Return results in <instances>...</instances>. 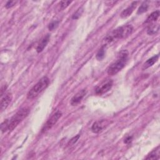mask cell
<instances>
[{
  "label": "cell",
  "mask_w": 160,
  "mask_h": 160,
  "mask_svg": "<svg viewBox=\"0 0 160 160\" xmlns=\"http://www.w3.org/2000/svg\"><path fill=\"white\" fill-rule=\"evenodd\" d=\"M133 28L131 25H128L119 27L114 30L109 35H108L104 39L106 44H109L113 41L118 39H121L129 36L133 32Z\"/></svg>",
  "instance_id": "cell-1"
},
{
  "label": "cell",
  "mask_w": 160,
  "mask_h": 160,
  "mask_svg": "<svg viewBox=\"0 0 160 160\" xmlns=\"http://www.w3.org/2000/svg\"><path fill=\"white\" fill-rule=\"evenodd\" d=\"M129 53L127 50L121 51L116 61L113 63L108 69V74L111 76L118 73L125 66L128 59Z\"/></svg>",
  "instance_id": "cell-2"
},
{
  "label": "cell",
  "mask_w": 160,
  "mask_h": 160,
  "mask_svg": "<svg viewBox=\"0 0 160 160\" xmlns=\"http://www.w3.org/2000/svg\"><path fill=\"white\" fill-rule=\"evenodd\" d=\"M50 84V79L47 76H44L29 91L27 98L29 100H33L36 98L40 93L47 89Z\"/></svg>",
  "instance_id": "cell-3"
},
{
  "label": "cell",
  "mask_w": 160,
  "mask_h": 160,
  "mask_svg": "<svg viewBox=\"0 0 160 160\" xmlns=\"http://www.w3.org/2000/svg\"><path fill=\"white\" fill-rule=\"evenodd\" d=\"M30 109L27 107L23 108L20 109L15 115L9 120L8 124V131H11L25 118H26L30 113Z\"/></svg>",
  "instance_id": "cell-4"
},
{
  "label": "cell",
  "mask_w": 160,
  "mask_h": 160,
  "mask_svg": "<svg viewBox=\"0 0 160 160\" xmlns=\"http://www.w3.org/2000/svg\"><path fill=\"white\" fill-rule=\"evenodd\" d=\"M61 116H62V113L59 110L54 113L51 115V117L48 120L47 123H46L43 126L41 131L42 133H45L47 131L50 130V129H51L56 125V123L58 122L59 119L61 117Z\"/></svg>",
  "instance_id": "cell-5"
},
{
  "label": "cell",
  "mask_w": 160,
  "mask_h": 160,
  "mask_svg": "<svg viewBox=\"0 0 160 160\" xmlns=\"http://www.w3.org/2000/svg\"><path fill=\"white\" fill-rule=\"evenodd\" d=\"M113 84V82L111 80H108L103 81L100 85H98L95 89V93L97 95L105 94L111 89Z\"/></svg>",
  "instance_id": "cell-6"
},
{
  "label": "cell",
  "mask_w": 160,
  "mask_h": 160,
  "mask_svg": "<svg viewBox=\"0 0 160 160\" xmlns=\"http://www.w3.org/2000/svg\"><path fill=\"white\" fill-rule=\"evenodd\" d=\"M109 124V121L106 120L97 121L93 123L91 127V130L95 133H98L105 129Z\"/></svg>",
  "instance_id": "cell-7"
},
{
  "label": "cell",
  "mask_w": 160,
  "mask_h": 160,
  "mask_svg": "<svg viewBox=\"0 0 160 160\" xmlns=\"http://www.w3.org/2000/svg\"><path fill=\"white\" fill-rule=\"evenodd\" d=\"M1 109L2 112L5 111L10 105L12 99H13V96L11 93H5V95L1 96Z\"/></svg>",
  "instance_id": "cell-8"
},
{
  "label": "cell",
  "mask_w": 160,
  "mask_h": 160,
  "mask_svg": "<svg viewBox=\"0 0 160 160\" xmlns=\"http://www.w3.org/2000/svg\"><path fill=\"white\" fill-rule=\"evenodd\" d=\"M87 91L85 89H83L81 91H80L78 93H77L71 100V105L72 106H76L78 104H79L83 98L86 95Z\"/></svg>",
  "instance_id": "cell-9"
},
{
  "label": "cell",
  "mask_w": 160,
  "mask_h": 160,
  "mask_svg": "<svg viewBox=\"0 0 160 160\" xmlns=\"http://www.w3.org/2000/svg\"><path fill=\"white\" fill-rule=\"evenodd\" d=\"M50 39V35H47L46 36H44L41 40L39 41L38 47L36 48V51L38 53H41L43 51V50L44 49V48L47 47V45L48 44V43H49Z\"/></svg>",
  "instance_id": "cell-10"
},
{
  "label": "cell",
  "mask_w": 160,
  "mask_h": 160,
  "mask_svg": "<svg viewBox=\"0 0 160 160\" xmlns=\"http://www.w3.org/2000/svg\"><path fill=\"white\" fill-rule=\"evenodd\" d=\"M138 3V2H133L129 6H128L127 8L124 10L122 11V13H121V14H120L121 18H126L129 17L133 13L134 10L135 9V8L136 6V5H137V3Z\"/></svg>",
  "instance_id": "cell-11"
},
{
  "label": "cell",
  "mask_w": 160,
  "mask_h": 160,
  "mask_svg": "<svg viewBox=\"0 0 160 160\" xmlns=\"http://www.w3.org/2000/svg\"><path fill=\"white\" fill-rule=\"evenodd\" d=\"M159 58V55H155L151 58L148 59L143 64V70H146L150 67L152 66L158 59Z\"/></svg>",
  "instance_id": "cell-12"
},
{
  "label": "cell",
  "mask_w": 160,
  "mask_h": 160,
  "mask_svg": "<svg viewBox=\"0 0 160 160\" xmlns=\"http://www.w3.org/2000/svg\"><path fill=\"white\" fill-rule=\"evenodd\" d=\"M146 159H159V147L158 146L155 150L150 153L147 156L145 157Z\"/></svg>",
  "instance_id": "cell-13"
},
{
  "label": "cell",
  "mask_w": 160,
  "mask_h": 160,
  "mask_svg": "<svg viewBox=\"0 0 160 160\" xmlns=\"http://www.w3.org/2000/svg\"><path fill=\"white\" fill-rule=\"evenodd\" d=\"M160 13L159 10L155 11L154 12H153L146 19V21H145V23H152L153 22H154L155 21H156L159 16Z\"/></svg>",
  "instance_id": "cell-14"
},
{
  "label": "cell",
  "mask_w": 160,
  "mask_h": 160,
  "mask_svg": "<svg viewBox=\"0 0 160 160\" xmlns=\"http://www.w3.org/2000/svg\"><path fill=\"white\" fill-rule=\"evenodd\" d=\"M159 30V25H155V24H152L151 25L147 30V33L149 35H156Z\"/></svg>",
  "instance_id": "cell-15"
},
{
  "label": "cell",
  "mask_w": 160,
  "mask_h": 160,
  "mask_svg": "<svg viewBox=\"0 0 160 160\" xmlns=\"http://www.w3.org/2000/svg\"><path fill=\"white\" fill-rule=\"evenodd\" d=\"M148 8H149L148 2H143L142 4V5L140 6V8H138V12H137V13H138V14H142V13L146 12L148 10Z\"/></svg>",
  "instance_id": "cell-16"
},
{
  "label": "cell",
  "mask_w": 160,
  "mask_h": 160,
  "mask_svg": "<svg viewBox=\"0 0 160 160\" xmlns=\"http://www.w3.org/2000/svg\"><path fill=\"white\" fill-rule=\"evenodd\" d=\"M72 3V2H70V1H62V2H61L59 4V11H61V10H63L66 9Z\"/></svg>",
  "instance_id": "cell-17"
},
{
  "label": "cell",
  "mask_w": 160,
  "mask_h": 160,
  "mask_svg": "<svg viewBox=\"0 0 160 160\" xmlns=\"http://www.w3.org/2000/svg\"><path fill=\"white\" fill-rule=\"evenodd\" d=\"M105 49L104 47H102L98 52L96 55V59L98 60H101L105 58Z\"/></svg>",
  "instance_id": "cell-18"
},
{
  "label": "cell",
  "mask_w": 160,
  "mask_h": 160,
  "mask_svg": "<svg viewBox=\"0 0 160 160\" xmlns=\"http://www.w3.org/2000/svg\"><path fill=\"white\" fill-rule=\"evenodd\" d=\"M8 124H9V120H6L2 123L1 130L2 133H5L8 131Z\"/></svg>",
  "instance_id": "cell-19"
},
{
  "label": "cell",
  "mask_w": 160,
  "mask_h": 160,
  "mask_svg": "<svg viewBox=\"0 0 160 160\" xmlns=\"http://www.w3.org/2000/svg\"><path fill=\"white\" fill-rule=\"evenodd\" d=\"M59 21H52L51 23L48 26V29L50 30V31H53L55 29H56L59 25Z\"/></svg>",
  "instance_id": "cell-20"
},
{
  "label": "cell",
  "mask_w": 160,
  "mask_h": 160,
  "mask_svg": "<svg viewBox=\"0 0 160 160\" xmlns=\"http://www.w3.org/2000/svg\"><path fill=\"white\" fill-rule=\"evenodd\" d=\"M80 134H78L76 135V136L73 137V138L72 139L70 140V141L69 142V143H68V145L69 146H72V145H74L78 141V140L80 139Z\"/></svg>",
  "instance_id": "cell-21"
},
{
  "label": "cell",
  "mask_w": 160,
  "mask_h": 160,
  "mask_svg": "<svg viewBox=\"0 0 160 160\" xmlns=\"http://www.w3.org/2000/svg\"><path fill=\"white\" fill-rule=\"evenodd\" d=\"M83 12V10L82 8H80V9H78V10H77V11H76V13L73 15L72 18L74 19H78V18L81 16V15L82 14Z\"/></svg>",
  "instance_id": "cell-22"
},
{
  "label": "cell",
  "mask_w": 160,
  "mask_h": 160,
  "mask_svg": "<svg viewBox=\"0 0 160 160\" xmlns=\"http://www.w3.org/2000/svg\"><path fill=\"white\" fill-rule=\"evenodd\" d=\"M17 1H9L6 3L5 6L6 8H11L12 7H13L16 3H17Z\"/></svg>",
  "instance_id": "cell-23"
},
{
  "label": "cell",
  "mask_w": 160,
  "mask_h": 160,
  "mask_svg": "<svg viewBox=\"0 0 160 160\" xmlns=\"http://www.w3.org/2000/svg\"><path fill=\"white\" fill-rule=\"evenodd\" d=\"M131 139H132V137H130V136H129V137H128V138L125 140V143H130L131 142Z\"/></svg>",
  "instance_id": "cell-24"
}]
</instances>
